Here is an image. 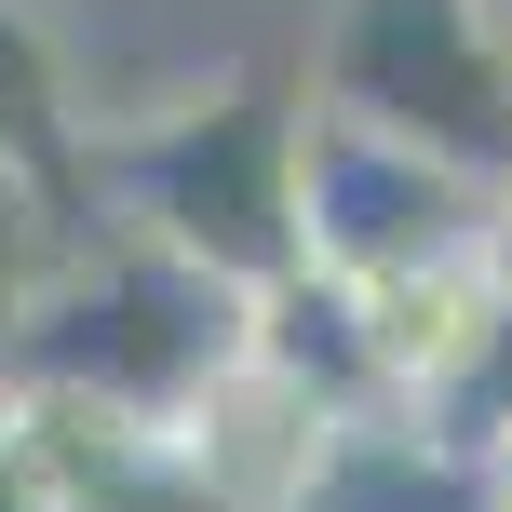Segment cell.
<instances>
[{
  "label": "cell",
  "mask_w": 512,
  "mask_h": 512,
  "mask_svg": "<svg viewBox=\"0 0 512 512\" xmlns=\"http://www.w3.org/2000/svg\"><path fill=\"white\" fill-rule=\"evenodd\" d=\"M297 512H486V499H472V472L445 445H418L405 418H378V432L324 445V472L297 486Z\"/></svg>",
  "instance_id": "52a82bcc"
},
{
  "label": "cell",
  "mask_w": 512,
  "mask_h": 512,
  "mask_svg": "<svg viewBox=\"0 0 512 512\" xmlns=\"http://www.w3.org/2000/svg\"><path fill=\"white\" fill-rule=\"evenodd\" d=\"M472 14H486V27H499V41H512V0H472Z\"/></svg>",
  "instance_id": "4fadbf2b"
},
{
  "label": "cell",
  "mask_w": 512,
  "mask_h": 512,
  "mask_svg": "<svg viewBox=\"0 0 512 512\" xmlns=\"http://www.w3.org/2000/svg\"><path fill=\"white\" fill-rule=\"evenodd\" d=\"M41 459L54 512H216L203 459H189L176 418H135V405H68V391H0Z\"/></svg>",
  "instance_id": "5b68a950"
},
{
  "label": "cell",
  "mask_w": 512,
  "mask_h": 512,
  "mask_svg": "<svg viewBox=\"0 0 512 512\" xmlns=\"http://www.w3.org/2000/svg\"><path fill=\"white\" fill-rule=\"evenodd\" d=\"M81 135H95V95H81V54L41 0H0V162L41 176L54 203L81 216Z\"/></svg>",
  "instance_id": "8992f818"
},
{
  "label": "cell",
  "mask_w": 512,
  "mask_h": 512,
  "mask_svg": "<svg viewBox=\"0 0 512 512\" xmlns=\"http://www.w3.org/2000/svg\"><path fill=\"white\" fill-rule=\"evenodd\" d=\"M297 95L364 135H405L486 189L512 176V41L472 0H324Z\"/></svg>",
  "instance_id": "3957f363"
},
{
  "label": "cell",
  "mask_w": 512,
  "mask_h": 512,
  "mask_svg": "<svg viewBox=\"0 0 512 512\" xmlns=\"http://www.w3.org/2000/svg\"><path fill=\"white\" fill-rule=\"evenodd\" d=\"M0 512H54L41 459H27V432H14V405H0Z\"/></svg>",
  "instance_id": "30bf717a"
},
{
  "label": "cell",
  "mask_w": 512,
  "mask_h": 512,
  "mask_svg": "<svg viewBox=\"0 0 512 512\" xmlns=\"http://www.w3.org/2000/svg\"><path fill=\"white\" fill-rule=\"evenodd\" d=\"M68 230H81V216H68V203H54V189H41V176H14V162H0V310H14V297H27V283H41V270H54V243H68Z\"/></svg>",
  "instance_id": "9c48e42d"
},
{
  "label": "cell",
  "mask_w": 512,
  "mask_h": 512,
  "mask_svg": "<svg viewBox=\"0 0 512 512\" xmlns=\"http://www.w3.org/2000/svg\"><path fill=\"white\" fill-rule=\"evenodd\" d=\"M230 364H243V283L108 230V216H81L54 243V270L0 310V391H68V405L176 418Z\"/></svg>",
  "instance_id": "7a4b0ae2"
},
{
  "label": "cell",
  "mask_w": 512,
  "mask_h": 512,
  "mask_svg": "<svg viewBox=\"0 0 512 512\" xmlns=\"http://www.w3.org/2000/svg\"><path fill=\"white\" fill-rule=\"evenodd\" d=\"M297 256L324 283H405L445 256H486V176L310 108L297 122Z\"/></svg>",
  "instance_id": "277c9868"
},
{
  "label": "cell",
  "mask_w": 512,
  "mask_h": 512,
  "mask_svg": "<svg viewBox=\"0 0 512 512\" xmlns=\"http://www.w3.org/2000/svg\"><path fill=\"white\" fill-rule=\"evenodd\" d=\"M486 270H499V283H512V176H499V189H486Z\"/></svg>",
  "instance_id": "8fae6325"
},
{
  "label": "cell",
  "mask_w": 512,
  "mask_h": 512,
  "mask_svg": "<svg viewBox=\"0 0 512 512\" xmlns=\"http://www.w3.org/2000/svg\"><path fill=\"white\" fill-rule=\"evenodd\" d=\"M472 499H486V512H512V445H499V459H472Z\"/></svg>",
  "instance_id": "7c38bea8"
},
{
  "label": "cell",
  "mask_w": 512,
  "mask_h": 512,
  "mask_svg": "<svg viewBox=\"0 0 512 512\" xmlns=\"http://www.w3.org/2000/svg\"><path fill=\"white\" fill-rule=\"evenodd\" d=\"M418 445H445L459 472H472V459H499V445H512V283L486 297V324H472V351L445 364V391L418 405Z\"/></svg>",
  "instance_id": "ba28073f"
},
{
  "label": "cell",
  "mask_w": 512,
  "mask_h": 512,
  "mask_svg": "<svg viewBox=\"0 0 512 512\" xmlns=\"http://www.w3.org/2000/svg\"><path fill=\"white\" fill-rule=\"evenodd\" d=\"M297 122H310V95L283 68H203L149 108H95L81 216L256 297L270 270H297Z\"/></svg>",
  "instance_id": "6da1fadb"
}]
</instances>
